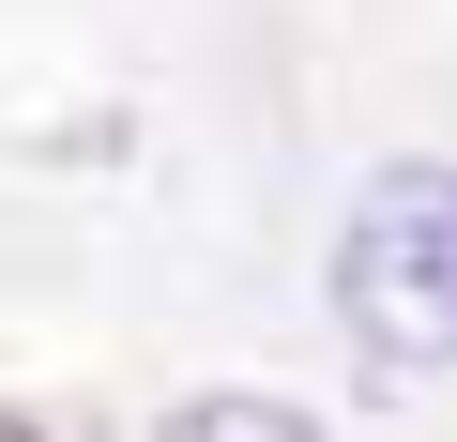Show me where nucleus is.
<instances>
[{"label": "nucleus", "mask_w": 457, "mask_h": 442, "mask_svg": "<svg viewBox=\"0 0 457 442\" xmlns=\"http://www.w3.org/2000/svg\"><path fill=\"white\" fill-rule=\"evenodd\" d=\"M336 321L366 351V381H427L457 366V168L411 153L351 198V229H336Z\"/></svg>", "instance_id": "f257e3e1"}, {"label": "nucleus", "mask_w": 457, "mask_h": 442, "mask_svg": "<svg viewBox=\"0 0 457 442\" xmlns=\"http://www.w3.org/2000/svg\"><path fill=\"white\" fill-rule=\"evenodd\" d=\"M153 442H320V412H290V396H183Z\"/></svg>", "instance_id": "f03ea898"}, {"label": "nucleus", "mask_w": 457, "mask_h": 442, "mask_svg": "<svg viewBox=\"0 0 457 442\" xmlns=\"http://www.w3.org/2000/svg\"><path fill=\"white\" fill-rule=\"evenodd\" d=\"M0 442H31V427H0Z\"/></svg>", "instance_id": "7ed1b4c3"}]
</instances>
